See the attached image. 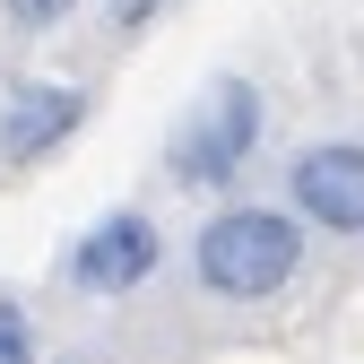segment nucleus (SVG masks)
Instances as JSON below:
<instances>
[{"label":"nucleus","mask_w":364,"mask_h":364,"mask_svg":"<svg viewBox=\"0 0 364 364\" xmlns=\"http://www.w3.org/2000/svg\"><path fill=\"white\" fill-rule=\"evenodd\" d=\"M191 278L217 304H269L304 278V208L269 200H217L191 235Z\"/></svg>","instance_id":"f257e3e1"},{"label":"nucleus","mask_w":364,"mask_h":364,"mask_svg":"<svg viewBox=\"0 0 364 364\" xmlns=\"http://www.w3.org/2000/svg\"><path fill=\"white\" fill-rule=\"evenodd\" d=\"M260 130H269V96L252 78H217L208 96L173 122L165 139V182L191 200H225L243 182V165L260 156Z\"/></svg>","instance_id":"f03ea898"},{"label":"nucleus","mask_w":364,"mask_h":364,"mask_svg":"<svg viewBox=\"0 0 364 364\" xmlns=\"http://www.w3.org/2000/svg\"><path fill=\"white\" fill-rule=\"evenodd\" d=\"M156 269H165V235H156L148 208H105L96 225H78V243L61 252V278H70V295H87V304L139 295Z\"/></svg>","instance_id":"7ed1b4c3"},{"label":"nucleus","mask_w":364,"mask_h":364,"mask_svg":"<svg viewBox=\"0 0 364 364\" xmlns=\"http://www.w3.org/2000/svg\"><path fill=\"white\" fill-rule=\"evenodd\" d=\"M287 200L304 208L312 235H364V139H304L287 156Z\"/></svg>","instance_id":"20e7f679"},{"label":"nucleus","mask_w":364,"mask_h":364,"mask_svg":"<svg viewBox=\"0 0 364 364\" xmlns=\"http://www.w3.org/2000/svg\"><path fill=\"white\" fill-rule=\"evenodd\" d=\"M87 130V87L70 78H9L0 87V165H43Z\"/></svg>","instance_id":"39448f33"},{"label":"nucleus","mask_w":364,"mask_h":364,"mask_svg":"<svg viewBox=\"0 0 364 364\" xmlns=\"http://www.w3.org/2000/svg\"><path fill=\"white\" fill-rule=\"evenodd\" d=\"M0 18H9L18 35H53V26L78 18V0H0Z\"/></svg>","instance_id":"423d86ee"},{"label":"nucleus","mask_w":364,"mask_h":364,"mask_svg":"<svg viewBox=\"0 0 364 364\" xmlns=\"http://www.w3.org/2000/svg\"><path fill=\"white\" fill-rule=\"evenodd\" d=\"M0 364H35V321L9 287H0Z\"/></svg>","instance_id":"0eeeda50"},{"label":"nucleus","mask_w":364,"mask_h":364,"mask_svg":"<svg viewBox=\"0 0 364 364\" xmlns=\"http://www.w3.org/2000/svg\"><path fill=\"white\" fill-rule=\"evenodd\" d=\"M165 9H173V0H105V26H113V35H139V26H156Z\"/></svg>","instance_id":"6e6552de"}]
</instances>
